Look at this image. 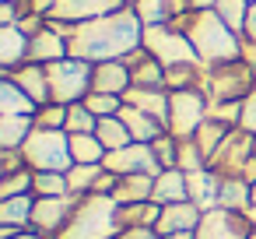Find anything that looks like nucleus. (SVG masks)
<instances>
[{"mask_svg": "<svg viewBox=\"0 0 256 239\" xmlns=\"http://www.w3.org/2000/svg\"><path fill=\"white\" fill-rule=\"evenodd\" d=\"M140 46H144V22L137 18L134 8H120L95 22H81L74 25V36H70V57L88 64L123 60Z\"/></svg>", "mask_w": 256, "mask_h": 239, "instance_id": "obj_1", "label": "nucleus"}, {"mask_svg": "<svg viewBox=\"0 0 256 239\" xmlns=\"http://www.w3.org/2000/svg\"><path fill=\"white\" fill-rule=\"evenodd\" d=\"M172 25H179L190 36V43H193V50H196L204 67H221V64H232V60L246 57L242 36L235 29H228V22L214 8H196L193 15H186V18L172 22Z\"/></svg>", "mask_w": 256, "mask_h": 239, "instance_id": "obj_2", "label": "nucleus"}, {"mask_svg": "<svg viewBox=\"0 0 256 239\" xmlns=\"http://www.w3.org/2000/svg\"><path fill=\"white\" fill-rule=\"evenodd\" d=\"M120 204L109 193H84L56 239H116L120 235Z\"/></svg>", "mask_w": 256, "mask_h": 239, "instance_id": "obj_3", "label": "nucleus"}, {"mask_svg": "<svg viewBox=\"0 0 256 239\" xmlns=\"http://www.w3.org/2000/svg\"><path fill=\"white\" fill-rule=\"evenodd\" d=\"M22 155L32 172H67L74 165L70 158V134L67 130H42L36 127L28 141L22 144Z\"/></svg>", "mask_w": 256, "mask_h": 239, "instance_id": "obj_4", "label": "nucleus"}, {"mask_svg": "<svg viewBox=\"0 0 256 239\" xmlns=\"http://www.w3.org/2000/svg\"><path fill=\"white\" fill-rule=\"evenodd\" d=\"M92 71H95V64L78 60V57H64V60L50 64L46 67V74H50V102H60V106L84 102V95L92 92Z\"/></svg>", "mask_w": 256, "mask_h": 239, "instance_id": "obj_5", "label": "nucleus"}, {"mask_svg": "<svg viewBox=\"0 0 256 239\" xmlns=\"http://www.w3.org/2000/svg\"><path fill=\"white\" fill-rule=\"evenodd\" d=\"M204 92L210 102H246L256 92V74L249 67V60H232L221 67H207V81Z\"/></svg>", "mask_w": 256, "mask_h": 239, "instance_id": "obj_6", "label": "nucleus"}, {"mask_svg": "<svg viewBox=\"0 0 256 239\" xmlns=\"http://www.w3.org/2000/svg\"><path fill=\"white\" fill-rule=\"evenodd\" d=\"M144 50H148L158 64H165V67H176V64H200V57H196L190 36H186L179 25H172V22H165V25H144Z\"/></svg>", "mask_w": 256, "mask_h": 239, "instance_id": "obj_7", "label": "nucleus"}, {"mask_svg": "<svg viewBox=\"0 0 256 239\" xmlns=\"http://www.w3.org/2000/svg\"><path fill=\"white\" fill-rule=\"evenodd\" d=\"M207 109H210V99L204 88H182V92H168V134L186 141L200 130V123L207 120Z\"/></svg>", "mask_w": 256, "mask_h": 239, "instance_id": "obj_8", "label": "nucleus"}, {"mask_svg": "<svg viewBox=\"0 0 256 239\" xmlns=\"http://www.w3.org/2000/svg\"><path fill=\"white\" fill-rule=\"evenodd\" d=\"M252 155H256V134L235 127V130L221 141V148L210 155L207 169L218 172V176H242V169H246V162H249Z\"/></svg>", "mask_w": 256, "mask_h": 239, "instance_id": "obj_9", "label": "nucleus"}, {"mask_svg": "<svg viewBox=\"0 0 256 239\" xmlns=\"http://www.w3.org/2000/svg\"><path fill=\"white\" fill-rule=\"evenodd\" d=\"M256 228L249 211H232V207H210L204 211L196 225V239H249Z\"/></svg>", "mask_w": 256, "mask_h": 239, "instance_id": "obj_10", "label": "nucleus"}, {"mask_svg": "<svg viewBox=\"0 0 256 239\" xmlns=\"http://www.w3.org/2000/svg\"><path fill=\"white\" fill-rule=\"evenodd\" d=\"M78 200H81L78 193H64V197H36L32 228H36V232H42L46 239H56V235L67 228V221H70V214H74Z\"/></svg>", "mask_w": 256, "mask_h": 239, "instance_id": "obj_11", "label": "nucleus"}, {"mask_svg": "<svg viewBox=\"0 0 256 239\" xmlns=\"http://www.w3.org/2000/svg\"><path fill=\"white\" fill-rule=\"evenodd\" d=\"M109 172H116V176H134V172H148V176H158L162 172V165H158V158H154V148L151 144H140V141H134V144H126V148H116V151H106V162H102Z\"/></svg>", "mask_w": 256, "mask_h": 239, "instance_id": "obj_12", "label": "nucleus"}, {"mask_svg": "<svg viewBox=\"0 0 256 239\" xmlns=\"http://www.w3.org/2000/svg\"><path fill=\"white\" fill-rule=\"evenodd\" d=\"M126 4L120 0H56L53 11L46 15L50 22H70V25H81V22H95L102 15H112Z\"/></svg>", "mask_w": 256, "mask_h": 239, "instance_id": "obj_13", "label": "nucleus"}, {"mask_svg": "<svg viewBox=\"0 0 256 239\" xmlns=\"http://www.w3.org/2000/svg\"><path fill=\"white\" fill-rule=\"evenodd\" d=\"M64 57H70V39L60 36V32L46 22V25L32 36V43H28V64H42V67H50V64L64 60Z\"/></svg>", "mask_w": 256, "mask_h": 239, "instance_id": "obj_14", "label": "nucleus"}, {"mask_svg": "<svg viewBox=\"0 0 256 239\" xmlns=\"http://www.w3.org/2000/svg\"><path fill=\"white\" fill-rule=\"evenodd\" d=\"M134 11L144 25H165V22H179V18L193 15L196 4L193 0H137Z\"/></svg>", "mask_w": 256, "mask_h": 239, "instance_id": "obj_15", "label": "nucleus"}, {"mask_svg": "<svg viewBox=\"0 0 256 239\" xmlns=\"http://www.w3.org/2000/svg\"><path fill=\"white\" fill-rule=\"evenodd\" d=\"M28 36L22 25H0V74H11L28 64Z\"/></svg>", "mask_w": 256, "mask_h": 239, "instance_id": "obj_16", "label": "nucleus"}, {"mask_svg": "<svg viewBox=\"0 0 256 239\" xmlns=\"http://www.w3.org/2000/svg\"><path fill=\"white\" fill-rule=\"evenodd\" d=\"M123 64L130 67V78H134V88H165V64H158L144 46L126 53Z\"/></svg>", "mask_w": 256, "mask_h": 239, "instance_id": "obj_17", "label": "nucleus"}, {"mask_svg": "<svg viewBox=\"0 0 256 239\" xmlns=\"http://www.w3.org/2000/svg\"><path fill=\"white\" fill-rule=\"evenodd\" d=\"M134 88L130 67L123 60H102L92 71V92H109V95H126Z\"/></svg>", "mask_w": 256, "mask_h": 239, "instance_id": "obj_18", "label": "nucleus"}, {"mask_svg": "<svg viewBox=\"0 0 256 239\" xmlns=\"http://www.w3.org/2000/svg\"><path fill=\"white\" fill-rule=\"evenodd\" d=\"M204 211L193 204V200H179V204H165L162 214H158V232L162 235H172V232H196Z\"/></svg>", "mask_w": 256, "mask_h": 239, "instance_id": "obj_19", "label": "nucleus"}, {"mask_svg": "<svg viewBox=\"0 0 256 239\" xmlns=\"http://www.w3.org/2000/svg\"><path fill=\"white\" fill-rule=\"evenodd\" d=\"M154 204H179V200H190V172L182 169H162L154 176V193H151Z\"/></svg>", "mask_w": 256, "mask_h": 239, "instance_id": "obj_20", "label": "nucleus"}, {"mask_svg": "<svg viewBox=\"0 0 256 239\" xmlns=\"http://www.w3.org/2000/svg\"><path fill=\"white\" fill-rule=\"evenodd\" d=\"M39 102L14 85L11 74H0V116H36Z\"/></svg>", "mask_w": 256, "mask_h": 239, "instance_id": "obj_21", "label": "nucleus"}, {"mask_svg": "<svg viewBox=\"0 0 256 239\" xmlns=\"http://www.w3.org/2000/svg\"><path fill=\"white\" fill-rule=\"evenodd\" d=\"M123 102L126 106H134V109H140V113H151L154 120H168V88H130L126 95H123ZM168 130V127H165Z\"/></svg>", "mask_w": 256, "mask_h": 239, "instance_id": "obj_22", "label": "nucleus"}, {"mask_svg": "<svg viewBox=\"0 0 256 239\" xmlns=\"http://www.w3.org/2000/svg\"><path fill=\"white\" fill-rule=\"evenodd\" d=\"M120 120L126 123L130 137L140 141V144H151V141H158V137L165 134V123H162V120H154L151 113H140V109H134V106H123Z\"/></svg>", "mask_w": 256, "mask_h": 239, "instance_id": "obj_23", "label": "nucleus"}, {"mask_svg": "<svg viewBox=\"0 0 256 239\" xmlns=\"http://www.w3.org/2000/svg\"><path fill=\"white\" fill-rule=\"evenodd\" d=\"M11 78H14V85H18L22 92H28L39 106L50 102V74H46L42 64H25V67L11 71Z\"/></svg>", "mask_w": 256, "mask_h": 239, "instance_id": "obj_24", "label": "nucleus"}, {"mask_svg": "<svg viewBox=\"0 0 256 239\" xmlns=\"http://www.w3.org/2000/svg\"><path fill=\"white\" fill-rule=\"evenodd\" d=\"M218 193H221V176L204 169V172H190V200L200 207V211H210L218 207Z\"/></svg>", "mask_w": 256, "mask_h": 239, "instance_id": "obj_25", "label": "nucleus"}, {"mask_svg": "<svg viewBox=\"0 0 256 239\" xmlns=\"http://www.w3.org/2000/svg\"><path fill=\"white\" fill-rule=\"evenodd\" d=\"M162 214V204L154 200H137V204H120L116 218H120V232L123 228H154Z\"/></svg>", "mask_w": 256, "mask_h": 239, "instance_id": "obj_26", "label": "nucleus"}, {"mask_svg": "<svg viewBox=\"0 0 256 239\" xmlns=\"http://www.w3.org/2000/svg\"><path fill=\"white\" fill-rule=\"evenodd\" d=\"M151 193H154V176L134 172V176H120V183L112 190V200L116 204H137V200H151Z\"/></svg>", "mask_w": 256, "mask_h": 239, "instance_id": "obj_27", "label": "nucleus"}, {"mask_svg": "<svg viewBox=\"0 0 256 239\" xmlns=\"http://www.w3.org/2000/svg\"><path fill=\"white\" fill-rule=\"evenodd\" d=\"M218 207H232V211H249L252 214V186L242 176H221Z\"/></svg>", "mask_w": 256, "mask_h": 239, "instance_id": "obj_28", "label": "nucleus"}, {"mask_svg": "<svg viewBox=\"0 0 256 239\" xmlns=\"http://www.w3.org/2000/svg\"><path fill=\"white\" fill-rule=\"evenodd\" d=\"M32 211H36V193L8 197V200H0V225L32 228Z\"/></svg>", "mask_w": 256, "mask_h": 239, "instance_id": "obj_29", "label": "nucleus"}, {"mask_svg": "<svg viewBox=\"0 0 256 239\" xmlns=\"http://www.w3.org/2000/svg\"><path fill=\"white\" fill-rule=\"evenodd\" d=\"M204 81H207V67L204 64H176V67H165V88L168 92L204 88Z\"/></svg>", "mask_w": 256, "mask_h": 239, "instance_id": "obj_30", "label": "nucleus"}, {"mask_svg": "<svg viewBox=\"0 0 256 239\" xmlns=\"http://www.w3.org/2000/svg\"><path fill=\"white\" fill-rule=\"evenodd\" d=\"M36 130V116H0V148H22Z\"/></svg>", "mask_w": 256, "mask_h": 239, "instance_id": "obj_31", "label": "nucleus"}, {"mask_svg": "<svg viewBox=\"0 0 256 239\" xmlns=\"http://www.w3.org/2000/svg\"><path fill=\"white\" fill-rule=\"evenodd\" d=\"M70 158L81 165H102L106 162V144L95 134H70Z\"/></svg>", "mask_w": 256, "mask_h": 239, "instance_id": "obj_32", "label": "nucleus"}, {"mask_svg": "<svg viewBox=\"0 0 256 239\" xmlns=\"http://www.w3.org/2000/svg\"><path fill=\"white\" fill-rule=\"evenodd\" d=\"M95 137L106 144V151H116V148H126V144H134V137H130V130H126V123H123L120 116H106V120H98V127H95Z\"/></svg>", "mask_w": 256, "mask_h": 239, "instance_id": "obj_33", "label": "nucleus"}, {"mask_svg": "<svg viewBox=\"0 0 256 239\" xmlns=\"http://www.w3.org/2000/svg\"><path fill=\"white\" fill-rule=\"evenodd\" d=\"M102 172H106V165H81V162H74V165L67 169L70 193H78V197L95 193V183H98V176H102Z\"/></svg>", "mask_w": 256, "mask_h": 239, "instance_id": "obj_34", "label": "nucleus"}, {"mask_svg": "<svg viewBox=\"0 0 256 239\" xmlns=\"http://www.w3.org/2000/svg\"><path fill=\"white\" fill-rule=\"evenodd\" d=\"M228 134H232V127H224V123H218V120H210V116H207V120L200 123V130L193 134V141L200 144V151H204V155H207V162H210V155L221 148V141H224Z\"/></svg>", "mask_w": 256, "mask_h": 239, "instance_id": "obj_35", "label": "nucleus"}, {"mask_svg": "<svg viewBox=\"0 0 256 239\" xmlns=\"http://www.w3.org/2000/svg\"><path fill=\"white\" fill-rule=\"evenodd\" d=\"M32 183H36V172H32V169H18V172L0 176V200H8V197H22V193H32Z\"/></svg>", "mask_w": 256, "mask_h": 239, "instance_id": "obj_36", "label": "nucleus"}, {"mask_svg": "<svg viewBox=\"0 0 256 239\" xmlns=\"http://www.w3.org/2000/svg\"><path fill=\"white\" fill-rule=\"evenodd\" d=\"M84 106L98 116V120H106V116H120L123 113V95H109V92H88L84 95Z\"/></svg>", "mask_w": 256, "mask_h": 239, "instance_id": "obj_37", "label": "nucleus"}, {"mask_svg": "<svg viewBox=\"0 0 256 239\" xmlns=\"http://www.w3.org/2000/svg\"><path fill=\"white\" fill-rule=\"evenodd\" d=\"M95 127H98V116L84 106V102H74V106H67V134H95Z\"/></svg>", "mask_w": 256, "mask_h": 239, "instance_id": "obj_38", "label": "nucleus"}, {"mask_svg": "<svg viewBox=\"0 0 256 239\" xmlns=\"http://www.w3.org/2000/svg\"><path fill=\"white\" fill-rule=\"evenodd\" d=\"M32 193H36V197H64V193H70L67 172H36Z\"/></svg>", "mask_w": 256, "mask_h": 239, "instance_id": "obj_39", "label": "nucleus"}, {"mask_svg": "<svg viewBox=\"0 0 256 239\" xmlns=\"http://www.w3.org/2000/svg\"><path fill=\"white\" fill-rule=\"evenodd\" d=\"M214 11L228 22V29H235L238 36H242V29H246V18H249V0H218L214 4Z\"/></svg>", "mask_w": 256, "mask_h": 239, "instance_id": "obj_40", "label": "nucleus"}, {"mask_svg": "<svg viewBox=\"0 0 256 239\" xmlns=\"http://www.w3.org/2000/svg\"><path fill=\"white\" fill-rule=\"evenodd\" d=\"M36 127H42V130H64V127H67V106H60V102H42V106L36 109Z\"/></svg>", "mask_w": 256, "mask_h": 239, "instance_id": "obj_41", "label": "nucleus"}, {"mask_svg": "<svg viewBox=\"0 0 256 239\" xmlns=\"http://www.w3.org/2000/svg\"><path fill=\"white\" fill-rule=\"evenodd\" d=\"M151 148H154V158L162 169H179V137H172L165 130L158 141H151Z\"/></svg>", "mask_w": 256, "mask_h": 239, "instance_id": "obj_42", "label": "nucleus"}, {"mask_svg": "<svg viewBox=\"0 0 256 239\" xmlns=\"http://www.w3.org/2000/svg\"><path fill=\"white\" fill-rule=\"evenodd\" d=\"M179 169L182 172H204L207 169V155L200 151V144L193 137L179 141Z\"/></svg>", "mask_w": 256, "mask_h": 239, "instance_id": "obj_43", "label": "nucleus"}, {"mask_svg": "<svg viewBox=\"0 0 256 239\" xmlns=\"http://www.w3.org/2000/svg\"><path fill=\"white\" fill-rule=\"evenodd\" d=\"M207 116L235 130V127H242V102H210Z\"/></svg>", "mask_w": 256, "mask_h": 239, "instance_id": "obj_44", "label": "nucleus"}, {"mask_svg": "<svg viewBox=\"0 0 256 239\" xmlns=\"http://www.w3.org/2000/svg\"><path fill=\"white\" fill-rule=\"evenodd\" d=\"M14 4H18L22 18H28V15H39V18H46V15L53 11V4H56V0H14Z\"/></svg>", "mask_w": 256, "mask_h": 239, "instance_id": "obj_45", "label": "nucleus"}, {"mask_svg": "<svg viewBox=\"0 0 256 239\" xmlns=\"http://www.w3.org/2000/svg\"><path fill=\"white\" fill-rule=\"evenodd\" d=\"M242 130H249V134H256V92L242 102Z\"/></svg>", "mask_w": 256, "mask_h": 239, "instance_id": "obj_46", "label": "nucleus"}, {"mask_svg": "<svg viewBox=\"0 0 256 239\" xmlns=\"http://www.w3.org/2000/svg\"><path fill=\"white\" fill-rule=\"evenodd\" d=\"M116 239H162L158 228H123Z\"/></svg>", "mask_w": 256, "mask_h": 239, "instance_id": "obj_47", "label": "nucleus"}, {"mask_svg": "<svg viewBox=\"0 0 256 239\" xmlns=\"http://www.w3.org/2000/svg\"><path fill=\"white\" fill-rule=\"evenodd\" d=\"M242 43L256 46V4H249V18H246V29H242Z\"/></svg>", "mask_w": 256, "mask_h": 239, "instance_id": "obj_48", "label": "nucleus"}, {"mask_svg": "<svg viewBox=\"0 0 256 239\" xmlns=\"http://www.w3.org/2000/svg\"><path fill=\"white\" fill-rule=\"evenodd\" d=\"M242 179H246V183H249V186H252V183H256V155H252V158H249V162H246V169H242Z\"/></svg>", "mask_w": 256, "mask_h": 239, "instance_id": "obj_49", "label": "nucleus"}, {"mask_svg": "<svg viewBox=\"0 0 256 239\" xmlns=\"http://www.w3.org/2000/svg\"><path fill=\"white\" fill-rule=\"evenodd\" d=\"M246 60H249V67H252V74H256V46H249V43H246Z\"/></svg>", "mask_w": 256, "mask_h": 239, "instance_id": "obj_50", "label": "nucleus"}, {"mask_svg": "<svg viewBox=\"0 0 256 239\" xmlns=\"http://www.w3.org/2000/svg\"><path fill=\"white\" fill-rule=\"evenodd\" d=\"M14 239H46V235H42V232H36V228H25V232H18Z\"/></svg>", "mask_w": 256, "mask_h": 239, "instance_id": "obj_51", "label": "nucleus"}, {"mask_svg": "<svg viewBox=\"0 0 256 239\" xmlns=\"http://www.w3.org/2000/svg\"><path fill=\"white\" fill-rule=\"evenodd\" d=\"M162 239H196V232H172V235H162Z\"/></svg>", "mask_w": 256, "mask_h": 239, "instance_id": "obj_52", "label": "nucleus"}, {"mask_svg": "<svg viewBox=\"0 0 256 239\" xmlns=\"http://www.w3.org/2000/svg\"><path fill=\"white\" fill-rule=\"evenodd\" d=\"M193 4H196V8H214L218 0H193Z\"/></svg>", "mask_w": 256, "mask_h": 239, "instance_id": "obj_53", "label": "nucleus"}, {"mask_svg": "<svg viewBox=\"0 0 256 239\" xmlns=\"http://www.w3.org/2000/svg\"><path fill=\"white\" fill-rule=\"evenodd\" d=\"M252 211H256V183H252Z\"/></svg>", "mask_w": 256, "mask_h": 239, "instance_id": "obj_54", "label": "nucleus"}, {"mask_svg": "<svg viewBox=\"0 0 256 239\" xmlns=\"http://www.w3.org/2000/svg\"><path fill=\"white\" fill-rule=\"evenodd\" d=\"M120 4H126V8H134V4H137V0H120Z\"/></svg>", "mask_w": 256, "mask_h": 239, "instance_id": "obj_55", "label": "nucleus"}, {"mask_svg": "<svg viewBox=\"0 0 256 239\" xmlns=\"http://www.w3.org/2000/svg\"><path fill=\"white\" fill-rule=\"evenodd\" d=\"M249 239H256V228H252V235H249Z\"/></svg>", "mask_w": 256, "mask_h": 239, "instance_id": "obj_56", "label": "nucleus"}, {"mask_svg": "<svg viewBox=\"0 0 256 239\" xmlns=\"http://www.w3.org/2000/svg\"><path fill=\"white\" fill-rule=\"evenodd\" d=\"M249 4H256V0H249Z\"/></svg>", "mask_w": 256, "mask_h": 239, "instance_id": "obj_57", "label": "nucleus"}]
</instances>
